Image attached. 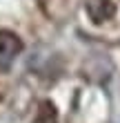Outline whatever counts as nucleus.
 <instances>
[{
    "mask_svg": "<svg viewBox=\"0 0 120 123\" xmlns=\"http://www.w3.org/2000/svg\"><path fill=\"white\" fill-rule=\"evenodd\" d=\"M87 11H89V16L94 18L96 23H104V20H109L114 16L116 7H114V2H109V0H89Z\"/></svg>",
    "mask_w": 120,
    "mask_h": 123,
    "instance_id": "nucleus-1",
    "label": "nucleus"
},
{
    "mask_svg": "<svg viewBox=\"0 0 120 123\" xmlns=\"http://www.w3.org/2000/svg\"><path fill=\"white\" fill-rule=\"evenodd\" d=\"M20 40L18 36H13L11 31H0V56H5V58H11L13 54L20 52Z\"/></svg>",
    "mask_w": 120,
    "mask_h": 123,
    "instance_id": "nucleus-2",
    "label": "nucleus"
}]
</instances>
